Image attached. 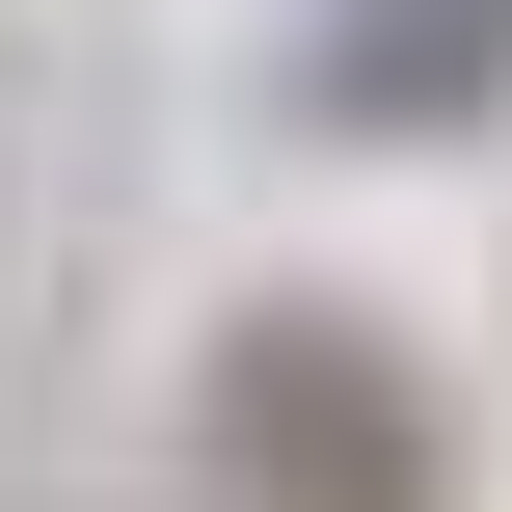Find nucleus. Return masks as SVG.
<instances>
[{
  "label": "nucleus",
  "mask_w": 512,
  "mask_h": 512,
  "mask_svg": "<svg viewBox=\"0 0 512 512\" xmlns=\"http://www.w3.org/2000/svg\"><path fill=\"white\" fill-rule=\"evenodd\" d=\"M216 486L243 512H459V432L378 324H243L216 351Z\"/></svg>",
  "instance_id": "f257e3e1"
},
{
  "label": "nucleus",
  "mask_w": 512,
  "mask_h": 512,
  "mask_svg": "<svg viewBox=\"0 0 512 512\" xmlns=\"http://www.w3.org/2000/svg\"><path fill=\"white\" fill-rule=\"evenodd\" d=\"M486 81H512V0H405L351 54V108H486Z\"/></svg>",
  "instance_id": "f03ea898"
}]
</instances>
